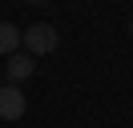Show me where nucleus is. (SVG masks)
Masks as SVG:
<instances>
[{
  "mask_svg": "<svg viewBox=\"0 0 133 128\" xmlns=\"http://www.w3.org/2000/svg\"><path fill=\"white\" fill-rule=\"evenodd\" d=\"M24 116V92L16 84H0V120H20Z\"/></svg>",
  "mask_w": 133,
  "mask_h": 128,
  "instance_id": "f03ea898",
  "label": "nucleus"
},
{
  "mask_svg": "<svg viewBox=\"0 0 133 128\" xmlns=\"http://www.w3.org/2000/svg\"><path fill=\"white\" fill-rule=\"evenodd\" d=\"M20 44H24L28 56H49V52H57L61 36H57V28H52V24H32V28L20 32Z\"/></svg>",
  "mask_w": 133,
  "mask_h": 128,
  "instance_id": "f257e3e1",
  "label": "nucleus"
},
{
  "mask_svg": "<svg viewBox=\"0 0 133 128\" xmlns=\"http://www.w3.org/2000/svg\"><path fill=\"white\" fill-rule=\"evenodd\" d=\"M12 52H20V28L0 20V56H12Z\"/></svg>",
  "mask_w": 133,
  "mask_h": 128,
  "instance_id": "20e7f679",
  "label": "nucleus"
},
{
  "mask_svg": "<svg viewBox=\"0 0 133 128\" xmlns=\"http://www.w3.org/2000/svg\"><path fill=\"white\" fill-rule=\"evenodd\" d=\"M32 68H36V64H32V56H28V52H12L8 64H4V76H8V84H20V80L32 76Z\"/></svg>",
  "mask_w": 133,
  "mask_h": 128,
  "instance_id": "7ed1b4c3",
  "label": "nucleus"
},
{
  "mask_svg": "<svg viewBox=\"0 0 133 128\" xmlns=\"http://www.w3.org/2000/svg\"><path fill=\"white\" fill-rule=\"evenodd\" d=\"M129 32H133V20H129Z\"/></svg>",
  "mask_w": 133,
  "mask_h": 128,
  "instance_id": "423d86ee",
  "label": "nucleus"
},
{
  "mask_svg": "<svg viewBox=\"0 0 133 128\" xmlns=\"http://www.w3.org/2000/svg\"><path fill=\"white\" fill-rule=\"evenodd\" d=\"M32 4H44V0H32Z\"/></svg>",
  "mask_w": 133,
  "mask_h": 128,
  "instance_id": "39448f33",
  "label": "nucleus"
}]
</instances>
